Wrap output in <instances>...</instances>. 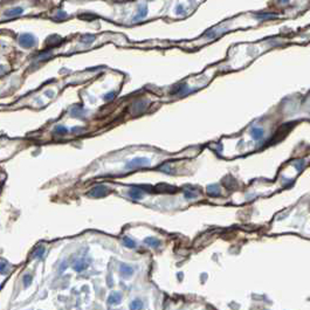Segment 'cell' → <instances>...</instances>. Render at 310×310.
I'll use <instances>...</instances> for the list:
<instances>
[{
    "instance_id": "obj_23",
    "label": "cell",
    "mask_w": 310,
    "mask_h": 310,
    "mask_svg": "<svg viewBox=\"0 0 310 310\" xmlns=\"http://www.w3.org/2000/svg\"><path fill=\"white\" fill-rule=\"evenodd\" d=\"M2 286H4V284H1V286H0V289H1V288H2Z\"/></svg>"
},
{
    "instance_id": "obj_2",
    "label": "cell",
    "mask_w": 310,
    "mask_h": 310,
    "mask_svg": "<svg viewBox=\"0 0 310 310\" xmlns=\"http://www.w3.org/2000/svg\"><path fill=\"white\" fill-rule=\"evenodd\" d=\"M35 42H37V40L34 38V35H32L30 33H25L19 37V44L20 46H23V48H30L35 45Z\"/></svg>"
},
{
    "instance_id": "obj_22",
    "label": "cell",
    "mask_w": 310,
    "mask_h": 310,
    "mask_svg": "<svg viewBox=\"0 0 310 310\" xmlns=\"http://www.w3.org/2000/svg\"><path fill=\"white\" fill-rule=\"evenodd\" d=\"M59 16H61V18H66L67 14H66L64 12H59Z\"/></svg>"
},
{
    "instance_id": "obj_12",
    "label": "cell",
    "mask_w": 310,
    "mask_h": 310,
    "mask_svg": "<svg viewBox=\"0 0 310 310\" xmlns=\"http://www.w3.org/2000/svg\"><path fill=\"white\" fill-rule=\"evenodd\" d=\"M123 242H124V245H125L128 248H135V247H136V242L134 241L132 239H130L129 236H124V238H123Z\"/></svg>"
},
{
    "instance_id": "obj_16",
    "label": "cell",
    "mask_w": 310,
    "mask_h": 310,
    "mask_svg": "<svg viewBox=\"0 0 310 310\" xmlns=\"http://www.w3.org/2000/svg\"><path fill=\"white\" fill-rule=\"evenodd\" d=\"M263 136V131H262V129H254L253 130V137L255 138V139H260L261 137Z\"/></svg>"
},
{
    "instance_id": "obj_13",
    "label": "cell",
    "mask_w": 310,
    "mask_h": 310,
    "mask_svg": "<svg viewBox=\"0 0 310 310\" xmlns=\"http://www.w3.org/2000/svg\"><path fill=\"white\" fill-rule=\"evenodd\" d=\"M88 267V265L83 262V261H78V262H76L75 265H74V269H75L76 272H83L84 269Z\"/></svg>"
},
{
    "instance_id": "obj_21",
    "label": "cell",
    "mask_w": 310,
    "mask_h": 310,
    "mask_svg": "<svg viewBox=\"0 0 310 310\" xmlns=\"http://www.w3.org/2000/svg\"><path fill=\"white\" fill-rule=\"evenodd\" d=\"M185 197L186 198H194L196 194L194 193H191V192H185Z\"/></svg>"
},
{
    "instance_id": "obj_6",
    "label": "cell",
    "mask_w": 310,
    "mask_h": 310,
    "mask_svg": "<svg viewBox=\"0 0 310 310\" xmlns=\"http://www.w3.org/2000/svg\"><path fill=\"white\" fill-rule=\"evenodd\" d=\"M120 270H121V274L124 276V277H129L132 273H134V269H132V267H130L128 265H124V263H122L121 267H120Z\"/></svg>"
},
{
    "instance_id": "obj_9",
    "label": "cell",
    "mask_w": 310,
    "mask_h": 310,
    "mask_svg": "<svg viewBox=\"0 0 310 310\" xmlns=\"http://www.w3.org/2000/svg\"><path fill=\"white\" fill-rule=\"evenodd\" d=\"M144 243H146L148 246L150 247H158L160 245V241L156 238H152V236H149V238H145L144 239Z\"/></svg>"
},
{
    "instance_id": "obj_8",
    "label": "cell",
    "mask_w": 310,
    "mask_h": 310,
    "mask_svg": "<svg viewBox=\"0 0 310 310\" xmlns=\"http://www.w3.org/2000/svg\"><path fill=\"white\" fill-rule=\"evenodd\" d=\"M146 14H148V8H146L145 5H143V6H141V7L138 8V13H137V15L135 16L134 21H137V20L143 19V18L146 16Z\"/></svg>"
},
{
    "instance_id": "obj_11",
    "label": "cell",
    "mask_w": 310,
    "mask_h": 310,
    "mask_svg": "<svg viewBox=\"0 0 310 310\" xmlns=\"http://www.w3.org/2000/svg\"><path fill=\"white\" fill-rule=\"evenodd\" d=\"M84 113H85V111H84L83 108H81V106H76V108H74L71 110V115L74 117H82Z\"/></svg>"
},
{
    "instance_id": "obj_4",
    "label": "cell",
    "mask_w": 310,
    "mask_h": 310,
    "mask_svg": "<svg viewBox=\"0 0 310 310\" xmlns=\"http://www.w3.org/2000/svg\"><path fill=\"white\" fill-rule=\"evenodd\" d=\"M23 13V7H14V8H11V9H7L4 14H5V16H8V18H13V16L21 15Z\"/></svg>"
},
{
    "instance_id": "obj_15",
    "label": "cell",
    "mask_w": 310,
    "mask_h": 310,
    "mask_svg": "<svg viewBox=\"0 0 310 310\" xmlns=\"http://www.w3.org/2000/svg\"><path fill=\"white\" fill-rule=\"evenodd\" d=\"M94 40H95V37H94V35H83V37L81 38V42H83L85 45H90Z\"/></svg>"
},
{
    "instance_id": "obj_5",
    "label": "cell",
    "mask_w": 310,
    "mask_h": 310,
    "mask_svg": "<svg viewBox=\"0 0 310 310\" xmlns=\"http://www.w3.org/2000/svg\"><path fill=\"white\" fill-rule=\"evenodd\" d=\"M121 300H122L121 294H118V293H113V294H110L109 297H108V303L111 304V305H116V304H118V303L121 302Z\"/></svg>"
},
{
    "instance_id": "obj_17",
    "label": "cell",
    "mask_w": 310,
    "mask_h": 310,
    "mask_svg": "<svg viewBox=\"0 0 310 310\" xmlns=\"http://www.w3.org/2000/svg\"><path fill=\"white\" fill-rule=\"evenodd\" d=\"M44 253H45V249H44L42 247H40V248H38V249L34 252L33 256L38 257V259H41V257H42V255H44Z\"/></svg>"
},
{
    "instance_id": "obj_19",
    "label": "cell",
    "mask_w": 310,
    "mask_h": 310,
    "mask_svg": "<svg viewBox=\"0 0 310 310\" xmlns=\"http://www.w3.org/2000/svg\"><path fill=\"white\" fill-rule=\"evenodd\" d=\"M115 91H110V92H108V94H106L104 95V99L106 101H110V99H115Z\"/></svg>"
},
{
    "instance_id": "obj_10",
    "label": "cell",
    "mask_w": 310,
    "mask_h": 310,
    "mask_svg": "<svg viewBox=\"0 0 310 310\" xmlns=\"http://www.w3.org/2000/svg\"><path fill=\"white\" fill-rule=\"evenodd\" d=\"M143 309V302L141 300H134L130 303V310H142Z\"/></svg>"
},
{
    "instance_id": "obj_14",
    "label": "cell",
    "mask_w": 310,
    "mask_h": 310,
    "mask_svg": "<svg viewBox=\"0 0 310 310\" xmlns=\"http://www.w3.org/2000/svg\"><path fill=\"white\" fill-rule=\"evenodd\" d=\"M54 131H55L56 135H66L68 132V129L63 127V125H57V127H55Z\"/></svg>"
},
{
    "instance_id": "obj_7",
    "label": "cell",
    "mask_w": 310,
    "mask_h": 310,
    "mask_svg": "<svg viewBox=\"0 0 310 310\" xmlns=\"http://www.w3.org/2000/svg\"><path fill=\"white\" fill-rule=\"evenodd\" d=\"M129 196L131 199H135V200H139L143 198V192L139 189H131L129 191Z\"/></svg>"
},
{
    "instance_id": "obj_3",
    "label": "cell",
    "mask_w": 310,
    "mask_h": 310,
    "mask_svg": "<svg viewBox=\"0 0 310 310\" xmlns=\"http://www.w3.org/2000/svg\"><path fill=\"white\" fill-rule=\"evenodd\" d=\"M108 192H109V190H108L106 186H104V185H99V186H95L94 189L91 190L90 192H89V196L94 198H102V197H106V194H108Z\"/></svg>"
},
{
    "instance_id": "obj_1",
    "label": "cell",
    "mask_w": 310,
    "mask_h": 310,
    "mask_svg": "<svg viewBox=\"0 0 310 310\" xmlns=\"http://www.w3.org/2000/svg\"><path fill=\"white\" fill-rule=\"evenodd\" d=\"M146 165H150V159L145 158V157H137V158H134L132 160H130L129 163H127L125 169L131 170V169H136V167H141V166H146Z\"/></svg>"
},
{
    "instance_id": "obj_18",
    "label": "cell",
    "mask_w": 310,
    "mask_h": 310,
    "mask_svg": "<svg viewBox=\"0 0 310 310\" xmlns=\"http://www.w3.org/2000/svg\"><path fill=\"white\" fill-rule=\"evenodd\" d=\"M23 283H25V287H28L32 283V275L30 274H26L23 276Z\"/></svg>"
},
{
    "instance_id": "obj_20",
    "label": "cell",
    "mask_w": 310,
    "mask_h": 310,
    "mask_svg": "<svg viewBox=\"0 0 310 310\" xmlns=\"http://www.w3.org/2000/svg\"><path fill=\"white\" fill-rule=\"evenodd\" d=\"M7 268V263L6 262H0V273H5Z\"/></svg>"
}]
</instances>
